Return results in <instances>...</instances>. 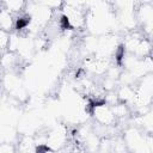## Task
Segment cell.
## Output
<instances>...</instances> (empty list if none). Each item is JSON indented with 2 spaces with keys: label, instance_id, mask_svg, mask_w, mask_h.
<instances>
[{
  "label": "cell",
  "instance_id": "cell-1",
  "mask_svg": "<svg viewBox=\"0 0 153 153\" xmlns=\"http://www.w3.org/2000/svg\"><path fill=\"white\" fill-rule=\"evenodd\" d=\"M90 115L99 127H114L117 123V116L112 109V105L105 100L92 103L90 106Z\"/></svg>",
  "mask_w": 153,
  "mask_h": 153
},
{
  "label": "cell",
  "instance_id": "cell-2",
  "mask_svg": "<svg viewBox=\"0 0 153 153\" xmlns=\"http://www.w3.org/2000/svg\"><path fill=\"white\" fill-rule=\"evenodd\" d=\"M0 25H1V30H6V31H11L13 27H16V19H13L12 11H10L6 7H4L1 11Z\"/></svg>",
  "mask_w": 153,
  "mask_h": 153
}]
</instances>
